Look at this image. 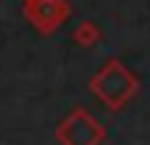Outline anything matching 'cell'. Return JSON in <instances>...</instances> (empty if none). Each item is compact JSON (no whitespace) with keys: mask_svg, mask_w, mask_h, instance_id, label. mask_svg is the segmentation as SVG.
Here are the masks:
<instances>
[{"mask_svg":"<svg viewBox=\"0 0 150 145\" xmlns=\"http://www.w3.org/2000/svg\"><path fill=\"white\" fill-rule=\"evenodd\" d=\"M95 92L108 103L111 109H120L128 98L136 92V78L125 70L120 61H108L95 78Z\"/></svg>","mask_w":150,"mask_h":145,"instance_id":"1","label":"cell"}]
</instances>
